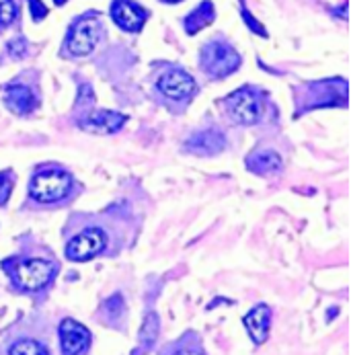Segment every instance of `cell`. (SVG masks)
Instances as JSON below:
<instances>
[{
  "label": "cell",
  "instance_id": "cell-1",
  "mask_svg": "<svg viewBox=\"0 0 351 355\" xmlns=\"http://www.w3.org/2000/svg\"><path fill=\"white\" fill-rule=\"evenodd\" d=\"M72 187V177L64 171H46V173H40L33 177L31 181V198L35 202L42 203H51L62 200L68 196Z\"/></svg>",
  "mask_w": 351,
  "mask_h": 355
},
{
  "label": "cell",
  "instance_id": "cell-2",
  "mask_svg": "<svg viewBox=\"0 0 351 355\" xmlns=\"http://www.w3.org/2000/svg\"><path fill=\"white\" fill-rule=\"evenodd\" d=\"M201 58H203L201 64H203L205 72L216 78H224V76L232 74L241 64V55L237 53V50H232L228 44H222V42L207 44L203 48Z\"/></svg>",
  "mask_w": 351,
  "mask_h": 355
},
{
  "label": "cell",
  "instance_id": "cell-3",
  "mask_svg": "<svg viewBox=\"0 0 351 355\" xmlns=\"http://www.w3.org/2000/svg\"><path fill=\"white\" fill-rule=\"evenodd\" d=\"M58 265L46 261V259H29L25 263H19L15 269V279L23 290H42L51 282V277L55 275Z\"/></svg>",
  "mask_w": 351,
  "mask_h": 355
},
{
  "label": "cell",
  "instance_id": "cell-4",
  "mask_svg": "<svg viewBox=\"0 0 351 355\" xmlns=\"http://www.w3.org/2000/svg\"><path fill=\"white\" fill-rule=\"evenodd\" d=\"M101 37V25L95 17H87V19H80L70 35H68V42H66V48L72 55H89L91 51L95 50L97 42Z\"/></svg>",
  "mask_w": 351,
  "mask_h": 355
},
{
  "label": "cell",
  "instance_id": "cell-5",
  "mask_svg": "<svg viewBox=\"0 0 351 355\" xmlns=\"http://www.w3.org/2000/svg\"><path fill=\"white\" fill-rule=\"evenodd\" d=\"M107 236L101 228H89L83 230L78 236H74L68 247H66V257L70 261H89L95 254H99L105 249Z\"/></svg>",
  "mask_w": 351,
  "mask_h": 355
},
{
  "label": "cell",
  "instance_id": "cell-6",
  "mask_svg": "<svg viewBox=\"0 0 351 355\" xmlns=\"http://www.w3.org/2000/svg\"><path fill=\"white\" fill-rule=\"evenodd\" d=\"M224 105L230 113V117L243 125H252L259 119L261 107H259V99L252 93L251 89H241L232 95H228L224 99Z\"/></svg>",
  "mask_w": 351,
  "mask_h": 355
},
{
  "label": "cell",
  "instance_id": "cell-7",
  "mask_svg": "<svg viewBox=\"0 0 351 355\" xmlns=\"http://www.w3.org/2000/svg\"><path fill=\"white\" fill-rule=\"evenodd\" d=\"M60 343L64 355H80L91 343V333L80 322L66 318L60 324Z\"/></svg>",
  "mask_w": 351,
  "mask_h": 355
},
{
  "label": "cell",
  "instance_id": "cell-8",
  "mask_svg": "<svg viewBox=\"0 0 351 355\" xmlns=\"http://www.w3.org/2000/svg\"><path fill=\"white\" fill-rule=\"evenodd\" d=\"M158 89L166 97H171L175 101H181V99H187L196 91V80L183 70H171V72L160 76Z\"/></svg>",
  "mask_w": 351,
  "mask_h": 355
},
{
  "label": "cell",
  "instance_id": "cell-9",
  "mask_svg": "<svg viewBox=\"0 0 351 355\" xmlns=\"http://www.w3.org/2000/svg\"><path fill=\"white\" fill-rule=\"evenodd\" d=\"M113 21L126 31H140L146 21V10L130 0H115L111 6Z\"/></svg>",
  "mask_w": 351,
  "mask_h": 355
},
{
  "label": "cell",
  "instance_id": "cell-10",
  "mask_svg": "<svg viewBox=\"0 0 351 355\" xmlns=\"http://www.w3.org/2000/svg\"><path fill=\"white\" fill-rule=\"evenodd\" d=\"M245 327L251 335V339L257 345H263L269 337V327H271V310L267 304H259L252 308L245 316Z\"/></svg>",
  "mask_w": 351,
  "mask_h": 355
},
{
  "label": "cell",
  "instance_id": "cell-11",
  "mask_svg": "<svg viewBox=\"0 0 351 355\" xmlns=\"http://www.w3.org/2000/svg\"><path fill=\"white\" fill-rule=\"evenodd\" d=\"M126 115L115 113V111H105V109H97L89 115L87 121H83V125L91 132L97 134H113L117 130H121V125L126 123Z\"/></svg>",
  "mask_w": 351,
  "mask_h": 355
},
{
  "label": "cell",
  "instance_id": "cell-12",
  "mask_svg": "<svg viewBox=\"0 0 351 355\" xmlns=\"http://www.w3.org/2000/svg\"><path fill=\"white\" fill-rule=\"evenodd\" d=\"M224 146H226L224 136L218 134V132H214V130H205V132L194 134V136L187 140V144H185V148H187L189 153L203 154V156L218 154L220 150H224Z\"/></svg>",
  "mask_w": 351,
  "mask_h": 355
},
{
  "label": "cell",
  "instance_id": "cell-13",
  "mask_svg": "<svg viewBox=\"0 0 351 355\" xmlns=\"http://www.w3.org/2000/svg\"><path fill=\"white\" fill-rule=\"evenodd\" d=\"M4 101L6 105L15 111V113H31L35 107H37V99L35 95L27 89V87H21V85H12L6 89V95H4Z\"/></svg>",
  "mask_w": 351,
  "mask_h": 355
},
{
  "label": "cell",
  "instance_id": "cell-14",
  "mask_svg": "<svg viewBox=\"0 0 351 355\" xmlns=\"http://www.w3.org/2000/svg\"><path fill=\"white\" fill-rule=\"evenodd\" d=\"M247 166L251 168L252 173H259V175H275V173L282 171L284 162H282V158H280L277 153L261 150V153H255L249 156Z\"/></svg>",
  "mask_w": 351,
  "mask_h": 355
},
{
  "label": "cell",
  "instance_id": "cell-15",
  "mask_svg": "<svg viewBox=\"0 0 351 355\" xmlns=\"http://www.w3.org/2000/svg\"><path fill=\"white\" fill-rule=\"evenodd\" d=\"M214 21V6H212V2H201L200 6L185 19V29H187V33H198L201 27H205V25H209Z\"/></svg>",
  "mask_w": 351,
  "mask_h": 355
},
{
  "label": "cell",
  "instance_id": "cell-16",
  "mask_svg": "<svg viewBox=\"0 0 351 355\" xmlns=\"http://www.w3.org/2000/svg\"><path fill=\"white\" fill-rule=\"evenodd\" d=\"M158 327H160L158 316L154 312H148L146 318H144L142 331H140V352H136L134 355H142L151 349L154 341H156V337H158Z\"/></svg>",
  "mask_w": 351,
  "mask_h": 355
},
{
  "label": "cell",
  "instance_id": "cell-17",
  "mask_svg": "<svg viewBox=\"0 0 351 355\" xmlns=\"http://www.w3.org/2000/svg\"><path fill=\"white\" fill-rule=\"evenodd\" d=\"M10 355H50L48 354V349L42 345V343H37V341H33V339H25V341H19V343H15L12 347H10Z\"/></svg>",
  "mask_w": 351,
  "mask_h": 355
},
{
  "label": "cell",
  "instance_id": "cell-18",
  "mask_svg": "<svg viewBox=\"0 0 351 355\" xmlns=\"http://www.w3.org/2000/svg\"><path fill=\"white\" fill-rule=\"evenodd\" d=\"M17 17V8L12 0H0V25H10Z\"/></svg>",
  "mask_w": 351,
  "mask_h": 355
},
{
  "label": "cell",
  "instance_id": "cell-19",
  "mask_svg": "<svg viewBox=\"0 0 351 355\" xmlns=\"http://www.w3.org/2000/svg\"><path fill=\"white\" fill-rule=\"evenodd\" d=\"M10 189H12V181L4 173H0V203H4L8 200Z\"/></svg>",
  "mask_w": 351,
  "mask_h": 355
},
{
  "label": "cell",
  "instance_id": "cell-20",
  "mask_svg": "<svg viewBox=\"0 0 351 355\" xmlns=\"http://www.w3.org/2000/svg\"><path fill=\"white\" fill-rule=\"evenodd\" d=\"M121 308H123V302H121L119 296H113V298H109V300L105 302V310H109L111 316H117V314L121 312Z\"/></svg>",
  "mask_w": 351,
  "mask_h": 355
},
{
  "label": "cell",
  "instance_id": "cell-21",
  "mask_svg": "<svg viewBox=\"0 0 351 355\" xmlns=\"http://www.w3.org/2000/svg\"><path fill=\"white\" fill-rule=\"evenodd\" d=\"M29 2H31V12H33V19H35V21L44 19V17H46V12H48V10H46V6H44L40 0H29Z\"/></svg>",
  "mask_w": 351,
  "mask_h": 355
},
{
  "label": "cell",
  "instance_id": "cell-22",
  "mask_svg": "<svg viewBox=\"0 0 351 355\" xmlns=\"http://www.w3.org/2000/svg\"><path fill=\"white\" fill-rule=\"evenodd\" d=\"M243 17L247 19V23H249V27H251V29H255V31H257L259 35H265V29H263V27H261V25H259V23L255 21V19H252L251 15H249V12H247L245 8H243Z\"/></svg>",
  "mask_w": 351,
  "mask_h": 355
},
{
  "label": "cell",
  "instance_id": "cell-23",
  "mask_svg": "<svg viewBox=\"0 0 351 355\" xmlns=\"http://www.w3.org/2000/svg\"><path fill=\"white\" fill-rule=\"evenodd\" d=\"M23 51H25V44L23 42H12L10 44V53L12 55H21Z\"/></svg>",
  "mask_w": 351,
  "mask_h": 355
},
{
  "label": "cell",
  "instance_id": "cell-24",
  "mask_svg": "<svg viewBox=\"0 0 351 355\" xmlns=\"http://www.w3.org/2000/svg\"><path fill=\"white\" fill-rule=\"evenodd\" d=\"M175 355H200V354H196V352H177Z\"/></svg>",
  "mask_w": 351,
  "mask_h": 355
},
{
  "label": "cell",
  "instance_id": "cell-25",
  "mask_svg": "<svg viewBox=\"0 0 351 355\" xmlns=\"http://www.w3.org/2000/svg\"><path fill=\"white\" fill-rule=\"evenodd\" d=\"M166 2H179V0H166Z\"/></svg>",
  "mask_w": 351,
  "mask_h": 355
},
{
  "label": "cell",
  "instance_id": "cell-26",
  "mask_svg": "<svg viewBox=\"0 0 351 355\" xmlns=\"http://www.w3.org/2000/svg\"><path fill=\"white\" fill-rule=\"evenodd\" d=\"M58 2H64V0H58Z\"/></svg>",
  "mask_w": 351,
  "mask_h": 355
}]
</instances>
